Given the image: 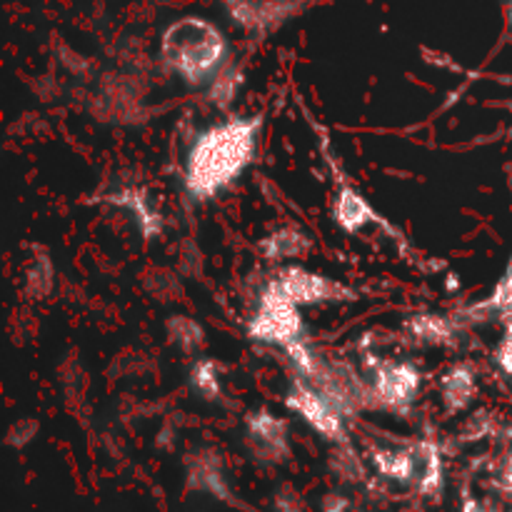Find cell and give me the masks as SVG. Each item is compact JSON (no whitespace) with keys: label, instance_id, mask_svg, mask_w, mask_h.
Masks as SVG:
<instances>
[{"label":"cell","instance_id":"6da1fadb","mask_svg":"<svg viewBox=\"0 0 512 512\" xmlns=\"http://www.w3.org/2000/svg\"><path fill=\"white\" fill-rule=\"evenodd\" d=\"M263 113L230 115L200 130L183 160V188L195 203H208L253 165L260 148Z\"/></svg>","mask_w":512,"mask_h":512},{"label":"cell","instance_id":"7a4b0ae2","mask_svg":"<svg viewBox=\"0 0 512 512\" xmlns=\"http://www.w3.org/2000/svg\"><path fill=\"white\" fill-rule=\"evenodd\" d=\"M160 60L190 88L208 85L230 63V43L223 30L200 15H183L160 33Z\"/></svg>","mask_w":512,"mask_h":512},{"label":"cell","instance_id":"3957f363","mask_svg":"<svg viewBox=\"0 0 512 512\" xmlns=\"http://www.w3.org/2000/svg\"><path fill=\"white\" fill-rule=\"evenodd\" d=\"M303 308L285 298L273 283H265L260 290L258 305L248 320V338L258 345H270V348L288 350L290 345L305 338V320Z\"/></svg>","mask_w":512,"mask_h":512},{"label":"cell","instance_id":"277c9868","mask_svg":"<svg viewBox=\"0 0 512 512\" xmlns=\"http://www.w3.org/2000/svg\"><path fill=\"white\" fill-rule=\"evenodd\" d=\"M370 393L378 410L405 415L420 398L423 370L413 360H383L380 355H365Z\"/></svg>","mask_w":512,"mask_h":512},{"label":"cell","instance_id":"5b68a950","mask_svg":"<svg viewBox=\"0 0 512 512\" xmlns=\"http://www.w3.org/2000/svg\"><path fill=\"white\" fill-rule=\"evenodd\" d=\"M285 408L298 415L313 433H318L328 443H350L348 418L318 388H313L300 375L290 380V388L285 393Z\"/></svg>","mask_w":512,"mask_h":512},{"label":"cell","instance_id":"8992f818","mask_svg":"<svg viewBox=\"0 0 512 512\" xmlns=\"http://www.w3.org/2000/svg\"><path fill=\"white\" fill-rule=\"evenodd\" d=\"M270 283H273L285 298L293 300L298 308H315V305L328 303H353V300L360 298L358 290H353L350 285L295 263L283 265V268L270 278Z\"/></svg>","mask_w":512,"mask_h":512},{"label":"cell","instance_id":"52a82bcc","mask_svg":"<svg viewBox=\"0 0 512 512\" xmlns=\"http://www.w3.org/2000/svg\"><path fill=\"white\" fill-rule=\"evenodd\" d=\"M330 165H333L335 173V193L333 205H330V218H333L335 228L343 230L345 235H358L375 225V228H383L393 240L403 243V233H398V230L373 208V203H370L353 183L345 180V175L335 168L333 160H330Z\"/></svg>","mask_w":512,"mask_h":512},{"label":"cell","instance_id":"ba28073f","mask_svg":"<svg viewBox=\"0 0 512 512\" xmlns=\"http://www.w3.org/2000/svg\"><path fill=\"white\" fill-rule=\"evenodd\" d=\"M245 440L260 465H283L290 460L293 445H290L288 420L275 415L268 408H255L245 415Z\"/></svg>","mask_w":512,"mask_h":512},{"label":"cell","instance_id":"9c48e42d","mask_svg":"<svg viewBox=\"0 0 512 512\" xmlns=\"http://www.w3.org/2000/svg\"><path fill=\"white\" fill-rule=\"evenodd\" d=\"M100 203L113 205V208L128 213L143 240H158L163 235V210L158 208L153 195L145 188H140V185H123V188L110 190V193H105L100 198Z\"/></svg>","mask_w":512,"mask_h":512},{"label":"cell","instance_id":"30bf717a","mask_svg":"<svg viewBox=\"0 0 512 512\" xmlns=\"http://www.w3.org/2000/svg\"><path fill=\"white\" fill-rule=\"evenodd\" d=\"M230 20L245 33L263 35L280 28L298 10L300 0H223Z\"/></svg>","mask_w":512,"mask_h":512},{"label":"cell","instance_id":"8fae6325","mask_svg":"<svg viewBox=\"0 0 512 512\" xmlns=\"http://www.w3.org/2000/svg\"><path fill=\"white\" fill-rule=\"evenodd\" d=\"M185 478H188L190 490H200V493H210L213 498L225 500V503H235L233 490L225 478L223 458L215 450L200 448L190 453L185 458Z\"/></svg>","mask_w":512,"mask_h":512},{"label":"cell","instance_id":"7c38bea8","mask_svg":"<svg viewBox=\"0 0 512 512\" xmlns=\"http://www.w3.org/2000/svg\"><path fill=\"white\" fill-rule=\"evenodd\" d=\"M415 493L423 498H443L445 468H443V448L438 440L423 438L413 440V483Z\"/></svg>","mask_w":512,"mask_h":512},{"label":"cell","instance_id":"4fadbf2b","mask_svg":"<svg viewBox=\"0 0 512 512\" xmlns=\"http://www.w3.org/2000/svg\"><path fill=\"white\" fill-rule=\"evenodd\" d=\"M310 250H313V240L298 225H280L258 240L260 258L270 260V263L288 265L293 260L308 258Z\"/></svg>","mask_w":512,"mask_h":512},{"label":"cell","instance_id":"5bb4252c","mask_svg":"<svg viewBox=\"0 0 512 512\" xmlns=\"http://www.w3.org/2000/svg\"><path fill=\"white\" fill-rule=\"evenodd\" d=\"M478 373L470 363H458L440 378V400L448 415L465 413L478 398Z\"/></svg>","mask_w":512,"mask_h":512},{"label":"cell","instance_id":"9a60e30c","mask_svg":"<svg viewBox=\"0 0 512 512\" xmlns=\"http://www.w3.org/2000/svg\"><path fill=\"white\" fill-rule=\"evenodd\" d=\"M410 338L420 345H435V348H450L460 338V323L443 313H415L405 323Z\"/></svg>","mask_w":512,"mask_h":512},{"label":"cell","instance_id":"2e32d148","mask_svg":"<svg viewBox=\"0 0 512 512\" xmlns=\"http://www.w3.org/2000/svg\"><path fill=\"white\" fill-rule=\"evenodd\" d=\"M370 463L375 473L393 483H413V443L373 445L370 448Z\"/></svg>","mask_w":512,"mask_h":512},{"label":"cell","instance_id":"e0dca14e","mask_svg":"<svg viewBox=\"0 0 512 512\" xmlns=\"http://www.w3.org/2000/svg\"><path fill=\"white\" fill-rule=\"evenodd\" d=\"M55 290V263L45 245L35 243L30 248V260L25 265L23 293L30 300H45Z\"/></svg>","mask_w":512,"mask_h":512},{"label":"cell","instance_id":"ac0fdd59","mask_svg":"<svg viewBox=\"0 0 512 512\" xmlns=\"http://www.w3.org/2000/svg\"><path fill=\"white\" fill-rule=\"evenodd\" d=\"M188 385L205 403L223 400V365L215 358H198L188 373Z\"/></svg>","mask_w":512,"mask_h":512},{"label":"cell","instance_id":"d6986e66","mask_svg":"<svg viewBox=\"0 0 512 512\" xmlns=\"http://www.w3.org/2000/svg\"><path fill=\"white\" fill-rule=\"evenodd\" d=\"M243 83L245 68L240 63H235V60H230V63L208 83V95H205V98H208V103L213 105L215 110H230L235 100H238L240 90H243Z\"/></svg>","mask_w":512,"mask_h":512},{"label":"cell","instance_id":"ffe728a7","mask_svg":"<svg viewBox=\"0 0 512 512\" xmlns=\"http://www.w3.org/2000/svg\"><path fill=\"white\" fill-rule=\"evenodd\" d=\"M165 338H168V343L173 345L175 350H180V353L185 355H195L203 350L205 345V328L198 323L195 318H190V315H170L168 320H165Z\"/></svg>","mask_w":512,"mask_h":512},{"label":"cell","instance_id":"44dd1931","mask_svg":"<svg viewBox=\"0 0 512 512\" xmlns=\"http://www.w3.org/2000/svg\"><path fill=\"white\" fill-rule=\"evenodd\" d=\"M485 315H503V318L512 315V255H510L508 265H505L503 275H500L498 285L493 288V293H490L483 303L473 305V308H470L463 318L480 320V318H485Z\"/></svg>","mask_w":512,"mask_h":512},{"label":"cell","instance_id":"7402d4cb","mask_svg":"<svg viewBox=\"0 0 512 512\" xmlns=\"http://www.w3.org/2000/svg\"><path fill=\"white\" fill-rule=\"evenodd\" d=\"M330 473L335 475V480L343 485H360L365 480V465L363 458L358 455V450L350 443L333 445V453H330Z\"/></svg>","mask_w":512,"mask_h":512},{"label":"cell","instance_id":"603a6c76","mask_svg":"<svg viewBox=\"0 0 512 512\" xmlns=\"http://www.w3.org/2000/svg\"><path fill=\"white\" fill-rule=\"evenodd\" d=\"M143 285L155 300H160V303H170V300L178 298V293L183 290L180 288L178 275L170 273V270H150V273H145Z\"/></svg>","mask_w":512,"mask_h":512},{"label":"cell","instance_id":"cb8c5ba5","mask_svg":"<svg viewBox=\"0 0 512 512\" xmlns=\"http://www.w3.org/2000/svg\"><path fill=\"white\" fill-rule=\"evenodd\" d=\"M463 512H512V498H498V495H480L470 488L463 490L460 500Z\"/></svg>","mask_w":512,"mask_h":512},{"label":"cell","instance_id":"d4e9b609","mask_svg":"<svg viewBox=\"0 0 512 512\" xmlns=\"http://www.w3.org/2000/svg\"><path fill=\"white\" fill-rule=\"evenodd\" d=\"M38 433H40L38 420L23 418V420H18V423L10 425L8 435H5V443L15 450H23V448H28L35 438H38Z\"/></svg>","mask_w":512,"mask_h":512},{"label":"cell","instance_id":"484cf974","mask_svg":"<svg viewBox=\"0 0 512 512\" xmlns=\"http://www.w3.org/2000/svg\"><path fill=\"white\" fill-rule=\"evenodd\" d=\"M495 365L512 380V315L505 318V330L495 345Z\"/></svg>","mask_w":512,"mask_h":512},{"label":"cell","instance_id":"4316f807","mask_svg":"<svg viewBox=\"0 0 512 512\" xmlns=\"http://www.w3.org/2000/svg\"><path fill=\"white\" fill-rule=\"evenodd\" d=\"M275 510L278 512H305V500L293 485H280L273 495Z\"/></svg>","mask_w":512,"mask_h":512},{"label":"cell","instance_id":"83f0119b","mask_svg":"<svg viewBox=\"0 0 512 512\" xmlns=\"http://www.w3.org/2000/svg\"><path fill=\"white\" fill-rule=\"evenodd\" d=\"M323 512H363V510H360L353 500L345 498V495L330 493L325 495L323 500Z\"/></svg>","mask_w":512,"mask_h":512},{"label":"cell","instance_id":"f1b7e54d","mask_svg":"<svg viewBox=\"0 0 512 512\" xmlns=\"http://www.w3.org/2000/svg\"><path fill=\"white\" fill-rule=\"evenodd\" d=\"M500 488H505L512 495V450L508 453V458H505L503 470H500Z\"/></svg>","mask_w":512,"mask_h":512},{"label":"cell","instance_id":"f546056e","mask_svg":"<svg viewBox=\"0 0 512 512\" xmlns=\"http://www.w3.org/2000/svg\"><path fill=\"white\" fill-rule=\"evenodd\" d=\"M400 512H423L418 508V505H410V508H405V510H400Z\"/></svg>","mask_w":512,"mask_h":512},{"label":"cell","instance_id":"4dcf8cb0","mask_svg":"<svg viewBox=\"0 0 512 512\" xmlns=\"http://www.w3.org/2000/svg\"><path fill=\"white\" fill-rule=\"evenodd\" d=\"M508 15H510V25H512V0H510V8H508Z\"/></svg>","mask_w":512,"mask_h":512}]
</instances>
